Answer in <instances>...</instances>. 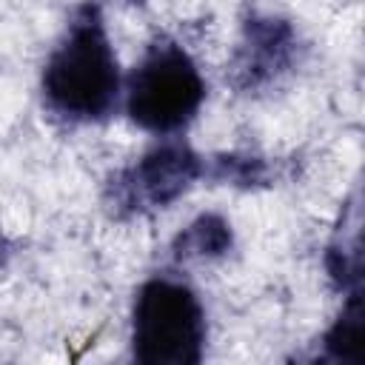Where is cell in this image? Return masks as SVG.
<instances>
[{
  "mask_svg": "<svg viewBox=\"0 0 365 365\" xmlns=\"http://www.w3.org/2000/svg\"><path fill=\"white\" fill-rule=\"evenodd\" d=\"M43 97L68 120H106L120 97V66L100 6L83 3L43 68Z\"/></svg>",
  "mask_w": 365,
  "mask_h": 365,
  "instance_id": "6da1fadb",
  "label": "cell"
},
{
  "mask_svg": "<svg viewBox=\"0 0 365 365\" xmlns=\"http://www.w3.org/2000/svg\"><path fill=\"white\" fill-rule=\"evenodd\" d=\"M205 351V311L177 279L140 285L131 311V356L143 365H197Z\"/></svg>",
  "mask_w": 365,
  "mask_h": 365,
  "instance_id": "7a4b0ae2",
  "label": "cell"
},
{
  "mask_svg": "<svg viewBox=\"0 0 365 365\" xmlns=\"http://www.w3.org/2000/svg\"><path fill=\"white\" fill-rule=\"evenodd\" d=\"M205 100V80L191 54L174 40H157L145 48L128 77L125 111L151 134L185 128Z\"/></svg>",
  "mask_w": 365,
  "mask_h": 365,
  "instance_id": "3957f363",
  "label": "cell"
},
{
  "mask_svg": "<svg viewBox=\"0 0 365 365\" xmlns=\"http://www.w3.org/2000/svg\"><path fill=\"white\" fill-rule=\"evenodd\" d=\"M202 174V160L182 140L160 143L111 182V200L120 214H148L168 208Z\"/></svg>",
  "mask_w": 365,
  "mask_h": 365,
  "instance_id": "277c9868",
  "label": "cell"
},
{
  "mask_svg": "<svg viewBox=\"0 0 365 365\" xmlns=\"http://www.w3.org/2000/svg\"><path fill=\"white\" fill-rule=\"evenodd\" d=\"M294 48V31L288 23L265 17V20H251L245 26V40L240 46V83L242 86H259L271 80L282 66H288Z\"/></svg>",
  "mask_w": 365,
  "mask_h": 365,
  "instance_id": "5b68a950",
  "label": "cell"
},
{
  "mask_svg": "<svg viewBox=\"0 0 365 365\" xmlns=\"http://www.w3.org/2000/svg\"><path fill=\"white\" fill-rule=\"evenodd\" d=\"M231 248V225L220 214H200L174 240L177 259H214Z\"/></svg>",
  "mask_w": 365,
  "mask_h": 365,
  "instance_id": "8992f818",
  "label": "cell"
},
{
  "mask_svg": "<svg viewBox=\"0 0 365 365\" xmlns=\"http://www.w3.org/2000/svg\"><path fill=\"white\" fill-rule=\"evenodd\" d=\"M362 336H365V308H362V294L359 288L351 291L342 314L336 317V322L331 325V331L325 334V351L331 359L339 362H362L365 359V348H362Z\"/></svg>",
  "mask_w": 365,
  "mask_h": 365,
  "instance_id": "52a82bcc",
  "label": "cell"
},
{
  "mask_svg": "<svg viewBox=\"0 0 365 365\" xmlns=\"http://www.w3.org/2000/svg\"><path fill=\"white\" fill-rule=\"evenodd\" d=\"M0 262H3V240H0Z\"/></svg>",
  "mask_w": 365,
  "mask_h": 365,
  "instance_id": "ba28073f",
  "label": "cell"
},
{
  "mask_svg": "<svg viewBox=\"0 0 365 365\" xmlns=\"http://www.w3.org/2000/svg\"><path fill=\"white\" fill-rule=\"evenodd\" d=\"M131 3H143V0H131Z\"/></svg>",
  "mask_w": 365,
  "mask_h": 365,
  "instance_id": "9c48e42d",
  "label": "cell"
}]
</instances>
